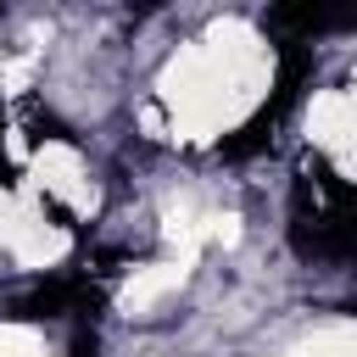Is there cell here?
Here are the masks:
<instances>
[{"mask_svg": "<svg viewBox=\"0 0 357 357\" xmlns=\"http://www.w3.org/2000/svg\"><path fill=\"white\" fill-rule=\"evenodd\" d=\"M45 212H50V218H56V223H61V229H78V223H73V212H67V206H61V201H45Z\"/></svg>", "mask_w": 357, "mask_h": 357, "instance_id": "8", "label": "cell"}, {"mask_svg": "<svg viewBox=\"0 0 357 357\" xmlns=\"http://www.w3.org/2000/svg\"><path fill=\"white\" fill-rule=\"evenodd\" d=\"M67 351H73V357H95V351H100V340H95V324H73V340H67Z\"/></svg>", "mask_w": 357, "mask_h": 357, "instance_id": "6", "label": "cell"}, {"mask_svg": "<svg viewBox=\"0 0 357 357\" xmlns=\"http://www.w3.org/2000/svg\"><path fill=\"white\" fill-rule=\"evenodd\" d=\"M290 251L307 262H357V184L307 156L290 190Z\"/></svg>", "mask_w": 357, "mask_h": 357, "instance_id": "1", "label": "cell"}, {"mask_svg": "<svg viewBox=\"0 0 357 357\" xmlns=\"http://www.w3.org/2000/svg\"><path fill=\"white\" fill-rule=\"evenodd\" d=\"M28 139H33V145H45V139H73V128H67L61 117H50V112L33 106V117H28Z\"/></svg>", "mask_w": 357, "mask_h": 357, "instance_id": "5", "label": "cell"}, {"mask_svg": "<svg viewBox=\"0 0 357 357\" xmlns=\"http://www.w3.org/2000/svg\"><path fill=\"white\" fill-rule=\"evenodd\" d=\"M0 134H6V117H0ZM17 184V167L6 162V139H0V190H11Z\"/></svg>", "mask_w": 357, "mask_h": 357, "instance_id": "7", "label": "cell"}, {"mask_svg": "<svg viewBox=\"0 0 357 357\" xmlns=\"http://www.w3.org/2000/svg\"><path fill=\"white\" fill-rule=\"evenodd\" d=\"M100 284L89 273H56V279H39L28 296L11 301V318H28V324H45V318H73V324H95L100 312Z\"/></svg>", "mask_w": 357, "mask_h": 357, "instance_id": "3", "label": "cell"}, {"mask_svg": "<svg viewBox=\"0 0 357 357\" xmlns=\"http://www.w3.org/2000/svg\"><path fill=\"white\" fill-rule=\"evenodd\" d=\"M312 67H318V56H312V45H279V67H273V95L240 123V128H229L223 139H218V156L223 162H245V156H257V151H268V139H273V128H279V117L301 100V89L312 84Z\"/></svg>", "mask_w": 357, "mask_h": 357, "instance_id": "2", "label": "cell"}, {"mask_svg": "<svg viewBox=\"0 0 357 357\" xmlns=\"http://www.w3.org/2000/svg\"><path fill=\"white\" fill-rule=\"evenodd\" d=\"M357 28V6H318V0H284L262 11V33L273 45H312L318 33Z\"/></svg>", "mask_w": 357, "mask_h": 357, "instance_id": "4", "label": "cell"}]
</instances>
